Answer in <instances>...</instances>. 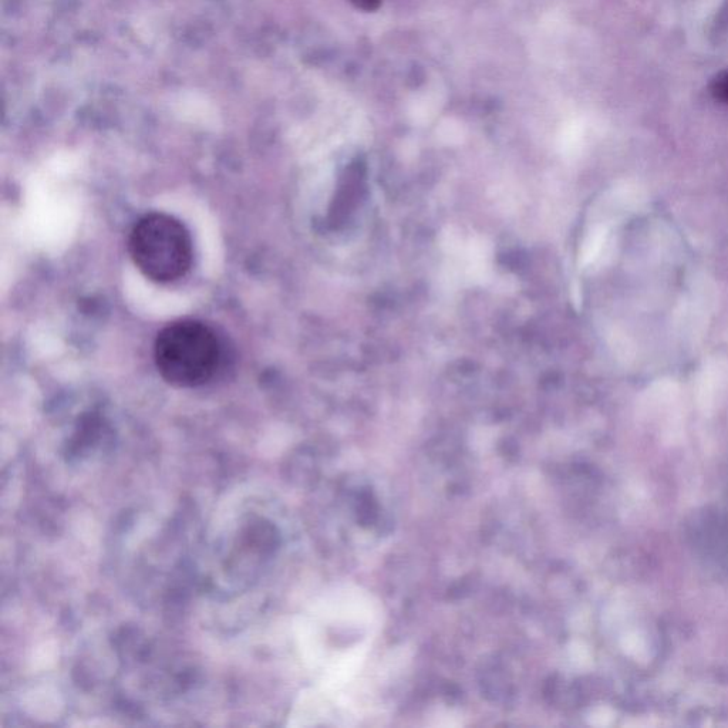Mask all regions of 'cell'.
Returning a JSON list of instances; mask_svg holds the SVG:
<instances>
[{
  "mask_svg": "<svg viewBox=\"0 0 728 728\" xmlns=\"http://www.w3.org/2000/svg\"><path fill=\"white\" fill-rule=\"evenodd\" d=\"M350 3L356 6L357 9L363 10V12H374L379 9L382 0H349Z\"/></svg>",
  "mask_w": 728,
  "mask_h": 728,
  "instance_id": "277c9868",
  "label": "cell"
},
{
  "mask_svg": "<svg viewBox=\"0 0 728 728\" xmlns=\"http://www.w3.org/2000/svg\"><path fill=\"white\" fill-rule=\"evenodd\" d=\"M128 251L138 271L157 283L178 281L190 271L194 259L188 229L161 212L138 219L128 238Z\"/></svg>",
  "mask_w": 728,
  "mask_h": 728,
  "instance_id": "7a4b0ae2",
  "label": "cell"
},
{
  "mask_svg": "<svg viewBox=\"0 0 728 728\" xmlns=\"http://www.w3.org/2000/svg\"><path fill=\"white\" fill-rule=\"evenodd\" d=\"M154 360L165 382L192 389L204 386L217 376L224 350L210 326L198 320H177L158 333Z\"/></svg>",
  "mask_w": 728,
  "mask_h": 728,
  "instance_id": "6da1fadb",
  "label": "cell"
},
{
  "mask_svg": "<svg viewBox=\"0 0 728 728\" xmlns=\"http://www.w3.org/2000/svg\"><path fill=\"white\" fill-rule=\"evenodd\" d=\"M711 94L714 99L721 101V103L728 104V70L723 74H720L713 84H711Z\"/></svg>",
  "mask_w": 728,
  "mask_h": 728,
  "instance_id": "3957f363",
  "label": "cell"
}]
</instances>
